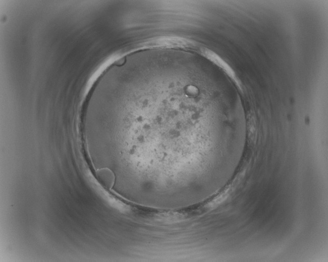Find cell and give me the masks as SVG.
Listing matches in <instances>:
<instances>
[{
    "label": "cell",
    "mask_w": 328,
    "mask_h": 262,
    "mask_svg": "<svg viewBox=\"0 0 328 262\" xmlns=\"http://www.w3.org/2000/svg\"><path fill=\"white\" fill-rule=\"evenodd\" d=\"M199 54L204 58L223 70L230 78H234L235 75L230 66L220 56L206 47H200Z\"/></svg>",
    "instance_id": "cell-1"
},
{
    "label": "cell",
    "mask_w": 328,
    "mask_h": 262,
    "mask_svg": "<svg viewBox=\"0 0 328 262\" xmlns=\"http://www.w3.org/2000/svg\"><path fill=\"white\" fill-rule=\"evenodd\" d=\"M97 176L102 183L106 187L111 189L115 182L114 173L109 169L103 168L97 171Z\"/></svg>",
    "instance_id": "cell-2"
}]
</instances>
